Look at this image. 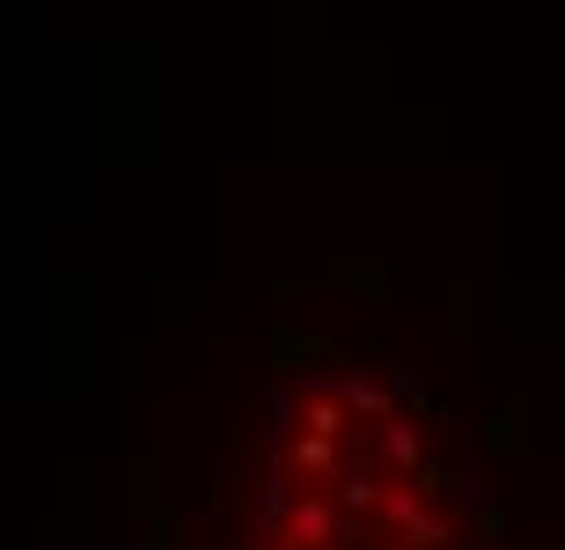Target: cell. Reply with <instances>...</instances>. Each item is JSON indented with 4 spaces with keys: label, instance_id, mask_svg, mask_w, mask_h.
<instances>
[{
    "label": "cell",
    "instance_id": "1",
    "mask_svg": "<svg viewBox=\"0 0 565 550\" xmlns=\"http://www.w3.org/2000/svg\"><path fill=\"white\" fill-rule=\"evenodd\" d=\"M265 550H470L434 433L397 419L375 389L294 411Z\"/></svg>",
    "mask_w": 565,
    "mask_h": 550
}]
</instances>
